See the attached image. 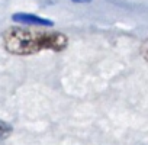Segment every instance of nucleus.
I'll return each mask as SVG.
<instances>
[{
  "label": "nucleus",
  "instance_id": "obj_5",
  "mask_svg": "<svg viewBox=\"0 0 148 145\" xmlns=\"http://www.w3.org/2000/svg\"><path fill=\"white\" fill-rule=\"evenodd\" d=\"M74 3H89V2H92V0H73Z\"/></svg>",
  "mask_w": 148,
  "mask_h": 145
},
{
  "label": "nucleus",
  "instance_id": "obj_4",
  "mask_svg": "<svg viewBox=\"0 0 148 145\" xmlns=\"http://www.w3.org/2000/svg\"><path fill=\"white\" fill-rule=\"evenodd\" d=\"M141 54H142V57L148 61V39H145V41L142 42V45H141Z\"/></svg>",
  "mask_w": 148,
  "mask_h": 145
},
{
  "label": "nucleus",
  "instance_id": "obj_2",
  "mask_svg": "<svg viewBox=\"0 0 148 145\" xmlns=\"http://www.w3.org/2000/svg\"><path fill=\"white\" fill-rule=\"evenodd\" d=\"M12 21L16 22V23H23V25L48 26V28L54 26V22L49 21V19H45V18H41V16H36V15H31V13H23V12L12 15Z\"/></svg>",
  "mask_w": 148,
  "mask_h": 145
},
{
  "label": "nucleus",
  "instance_id": "obj_1",
  "mask_svg": "<svg viewBox=\"0 0 148 145\" xmlns=\"http://www.w3.org/2000/svg\"><path fill=\"white\" fill-rule=\"evenodd\" d=\"M3 47L15 55H32L42 49L62 51L68 38L61 32H42L29 28L12 26L3 32Z\"/></svg>",
  "mask_w": 148,
  "mask_h": 145
},
{
  "label": "nucleus",
  "instance_id": "obj_3",
  "mask_svg": "<svg viewBox=\"0 0 148 145\" xmlns=\"http://www.w3.org/2000/svg\"><path fill=\"white\" fill-rule=\"evenodd\" d=\"M10 132H12L10 125H8V123H5V122L0 120V139H3V138H6L8 135H10Z\"/></svg>",
  "mask_w": 148,
  "mask_h": 145
}]
</instances>
